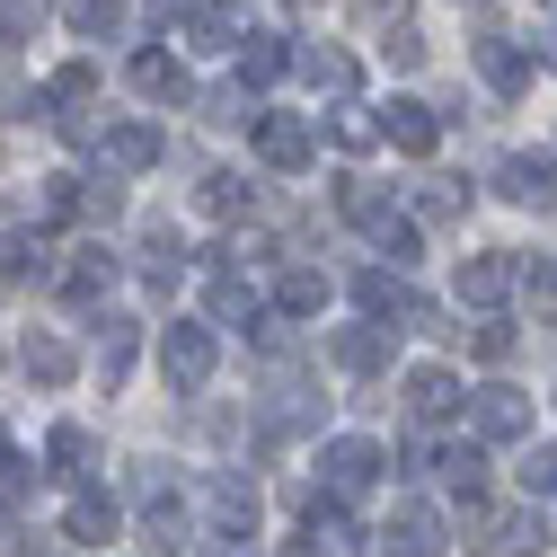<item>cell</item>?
<instances>
[{"mask_svg":"<svg viewBox=\"0 0 557 557\" xmlns=\"http://www.w3.org/2000/svg\"><path fill=\"white\" fill-rule=\"evenodd\" d=\"M443 478H451V496H478V486H486V460H478V451H451Z\"/></svg>","mask_w":557,"mask_h":557,"instance_id":"obj_29","label":"cell"},{"mask_svg":"<svg viewBox=\"0 0 557 557\" xmlns=\"http://www.w3.org/2000/svg\"><path fill=\"white\" fill-rule=\"evenodd\" d=\"M45 460H53V469H62V478H72V469H81V460H89V434H81V425H62V434H53V443H45Z\"/></svg>","mask_w":557,"mask_h":557,"instance_id":"obj_27","label":"cell"},{"mask_svg":"<svg viewBox=\"0 0 557 557\" xmlns=\"http://www.w3.org/2000/svg\"><path fill=\"white\" fill-rule=\"evenodd\" d=\"M505 195H513V203H540V213H548V203H557V160H540V151L505 160Z\"/></svg>","mask_w":557,"mask_h":557,"instance_id":"obj_7","label":"cell"},{"mask_svg":"<svg viewBox=\"0 0 557 557\" xmlns=\"http://www.w3.org/2000/svg\"><path fill=\"white\" fill-rule=\"evenodd\" d=\"M0 469H10V451H0Z\"/></svg>","mask_w":557,"mask_h":557,"instance_id":"obj_33","label":"cell"},{"mask_svg":"<svg viewBox=\"0 0 557 557\" xmlns=\"http://www.w3.org/2000/svg\"><path fill=\"white\" fill-rule=\"evenodd\" d=\"M478 72H486V81H496L505 98H513V89H531V62H522V53L505 45V36H486V45H478Z\"/></svg>","mask_w":557,"mask_h":557,"instance_id":"obj_11","label":"cell"},{"mask_svg":"<svg viewBox=\"0 0 557 557\" xmlns=\"http://www.w3.org/2000/svg\"><path fill=\"white\" fill-rule=\"evenodd\" d=\"M301 62V72L327 89V98H345V89H355V53H336V45H310V53H293Z\"/></svg>","mask_w":557,"mask_h":557,"instance_id":"obj_13","label":"cell"},{"mask_svg":"<svg viewBox=\"0 0 557 557\" xmlns=\"http://www.w3.org/2000/svg\"><path fill=\"white\" fill-rule=\"evenodd\" d=\"M160 160V124H115L107 133V177H133V169H151Z\"/></svg>","mask_w":557,"mask_h":557,"instance_id":"obj_6","label":"cell"},{"mask_svg":"<svg viewBox=\"0 0 557 557\" xmlns=\"http://www.w3.org/2000/svg\"><path fill=\"white\" fill-rule=\"evenodd\" d=\"M284 72H293V53L274 45V36H248V45H239V81H248V89H265V81H284Z\"/></svg>","mask_w":557,"mask_h":557,"instance_id":"obj_12","label":"cell"},{"mask_svg":"<svg viewBox=\"0 0 557 557\" xmlns=\"http://www.w3.org/2000/svg\"><path fill=\"white\" fill-rule=\"evenodd\" d=\"M160 363H169V389H203V372H213V336H203L195 319H177L160 336Z\"/></svg>","mask_w":557,"mask_h":557,"instance_id":"obj_1","label":"cell"},{"mask_svg":"<svg viewBox=\"0 0 557 557\" xmlns=\"http://www.w3.org/2000/svg\"><path fill=\"white\" fill-rule=\"evenodd\" d=\"M381 133L398 151H434V107H416V98H398L389 115H381Z\"/></svg>","mask_w":557,"mask_h":557,"instance_id":"obj_10","label":"cell"},{"mask_svg":"<svg viewBox=\"0 0 557 557\" xmlns=\"http://www.w3.org/2000/svg\"><path fill=\"white\" fill-rule=\"evenodd\" d=\"M381 355H389V336H381V327H345V336H336V363H345V372H372Z\"/></svg>","mask_w":557,"mask_h":557,"instance_id":"obj_18","label":"cell"},{"mask_svg":"<svg viewBox=\"0 0 557 557\" xmlns=\"http://www.w3.org/2000/svg\"><path fill=\"white\" fill-rule=\"evenodd\" d=\"M319 469H327V486H336V496H363V486L381 478V451L345 434V443H327V460H319Z\"/></svg>","mask_w":557,"mask_h":557,"instance_id":"obj_3","label":"cell"},{"mask_svg":"<svg viewBox=\"0 0 557 557\" xmlns=\"http://www.w3.org/2000/svg\"><path fill=\"white\" fill-rule=\"evenodd\" d=\"M355 301H363V310H407V319H416V301H407V293L389 284L381 265H372V274H355Z\"/></svg>","mask_w":557,"mask_h":557,"instance_id":"obj_23","label":"cell"},{"mask_svg":"<svg viewBox=\"0 0 557 557\" xmlns=\"http://www.w3.org/2000/svg\"><path fill=\"white\" fill-rule=\"evenodd\" d=\"M27 372L53 389V381H72V345H62V336H27Z\"/></svg>","mask_w":557,"mask_h":557,"instance_id":"obj_20","label":"cell"},{"mask_svg":"<svg viewBox=\"0 0 557 557\" xmlns=\"http://www.w3.org/2000/svg\"><path fill=\"white\" fill-rule=\"evenodd\" d=\"M239 203H248V186H239V177H213V186H203V213H222V222H231Z\"/></svg>","mask_w":557,"mask_h":557,"instance_id":"obj_30","label":"cell"},{"mask_svg":"<svg viewBox=\"0 0 557 557\" xmlns=\"http://www.w3.org/2000/svg\"><path fill=\"white\" fill-rule=\"evenodd\" d=\"M363 10H381V0H363Z\"/></svg>","mask_w":557,"mask_h":557,"instance_id":"obj_34","label":"cell"},{"mask_svg":"<svg viewBox=\"0 0 557 557\" xmlns=\"http://www.w3.org/2000/svg\"><path fill=\"white\" fill-rule=\"evenodd\" d=\"M389 557H443V522L425 505H398L389 513Z\"/></svg>","mask_w":557,"mask_h":557,"instance_id":"obj_4","label":"cell"},{"mask_svg":"<svg viewBox=\"0 0 557 557\" xmlns=\"http://www.w3.org/2000/svg\"><path fill=\"white\" fill-rule=\"evenodd\" d=\"M115 18H124V0H72V27L81 36H107Z\"/></svg>","mask_w":557,"mask_h":557,"instance_id":"obj_28","label":"cell"},{"mask_svg":"<svg viewBox=\"0 0 557 557\" xmlns=\"http://www.w3.org/2000/svg\"><path fill=\"white\" fill-rule=\"evenodd\" d=\"M107 284H115V257H98V248H89V257H81L72 274H62V293H72V301H98Z\"/></svg>","mask_w":557,"mask_h":557,"instance_id":"obj_21","label":"cell"},{"mask_svg":"<svg viewBox=\"0 0 557 557\" xmlns=\"http://www.w3.org/2000/svg\"><path fill=\"white\" fill-rule=\"evenodd\" d=\"M319 151V133L301 124V115H257V160H274V169H301Z\"/></svg>","mask_w":557,"mask_h":557,"instance_id":"obj_2","label":"cell"},{"mask_svg":"<svg viewBox=\"0 0 557 557\" xmlns=\"http://www.w3.org/2000/svg\"><path fill=\"white\" fill-rule=\"evenodd\" d=\"M505 293H513V265H505V257H469V265H460V301L496 310Z\"/></svg>","mask_w":557,"mask_h":557,"instance_id":"obj_9","label":"cell"},{"mask_svg":"<svg viewBox=\"0 0 557 557\" xmlns=\"http://www.w3.org/2000/svg\"><path fill=\"white\" fill-rule=\"evenodd\" d=\"M522 486H540V496H557V451H531V460H522Z\"/></svg>","mask_w":557,"mask_h":557,"instance_id":"obj_31","label":"cell"},{"mask_svg":"<svg viewBox=\"0 0 557 557\" xmlns=\"http://www.w3.org/2000/svg\"><path fill=\"white\" fill-rule=\"evenodd\" d=\"M133 89H143V98H186V72L169 53H133Z\"/></svg>","mask_w":557,"mask_h":557,"instance_id":"obj_15","label":"cell"},{"mask_svg":"<svg viewBox=\"0 0 557 557\" xmlns=\"http://www.w3.org/2000/svg\"><path fill=\"white\" fill-rule=\"evenodd\" d=\"M72 540H89V548L115 540V505L98 496V486H81V496H72Z\"/></svg>","mask_w":557,"mask_h":557,"instance_id":"obj_14","label":"cell"},{"mask_svg":"<svg viewBox=\"0 0 557 557\" xmlns=\"http://www.w3.org/2000/svg\"><path fill=\"white\" fill-rule=\"evenodd\" d=\"M143 531H151V548H160V557H177V548H186V513H177V505H151V522H143Z\"/></svg>","mask_w":557,"mask_h":557,"instance_id":"obj_24","label":"cell"},{"mask_svg":"<svg viewBox=\"0 0 557 557\" xmlns=\"http://www.w3.org/2000/svg\"><path fill=\"white\" fill-rule=\"evenodd\" d=\"M274 301H284L293 319H310V310L327 301V284H319V274H284V293H274Z\"/></svg>","mask_w":557,"mask_h":557,"instance_id":"obj_26","label":"cell"},{"mask_svg":"<svg viewBox=\"0 0 557 557\" xmlns=\"http://www.w3.org/2000/svg\"><path fill=\"white\" fill-rule=\"evenodd\" d=\"M203 505H213V531L222 540H248L257 531V496H248L239 478H213V496H203Z\"/></svg>","mask_w":557,"mask_h":557,"instance_id":"obj_8","label":"cell"},{"mask_svg":"<svg viewBox=\"0 0 557 557\" xmlns=\"http://www.w3.org/2000/svg\"><path fill=\"white\" fill-rule=\"evenodd\" d=\"M45 27V0H0V62L18 53V36H36Z\"/></svg>","mask_w":557,"mask_h":557,"instance_id":"obj_17","label":"cell"},{"mask_svg":"<svg viewBox=\"0 0 557 557\" xmlns=\"http://www.w3.org/2000/svg\"><path fill=\"white\" fill-rule=\"evenodd\" d=\"M213 319H222V327H248V319H257V293L239 284V274H213Z\"/></svg>","mask_w":557,"mask_h":557,"instance_id":"obj_19","label":"cell"},{"mask_svg":"<svg viewBox=\"0 0 557 557\" xmlns=\"http://www.w3.org/2000/svg\"><path fill=\"white\" fill-rule=\"evenodd\" d=\"M27 557H62V548H27Z\"/></svg>","mask_w":557,"mask_h":557,"instance_id":"obj_32","label":"cell"},{"mask_svg":"<svg viewBox=\"0 0 557 557\" xmlns=\"http://www.w3.org/2000/svg\"><path fill=\"white\" fill-rule=\"evenodd\" d=\"M478 434H486V443H513V434H531V407H522V389H478Z\"/></svg>","mask_w":557,"mask_h":557,"instance_id":"obj_5","label":"cell"},{"mask_svg":"<svg viewBox=\"0 0 557 557\" xmlns=\"http://www.w3.org/2000/svg\"><path fill=\"white\" fill-rule=\"evenodd\" d=\"M407 407H416V416H451V407H460V381H451V372H416V381H407Z\"/></svg>","mask_w":557,"mask_h":557,"instance_id":"obj_16","label":"cell"},{"mask_svg":"<svg viewBox=\"0 0 557 557\" xmlns=\"http://www.w3.org/2000/svg\"><path fill=\"white\" fill-rule=\"evenodd\" d=\"M124 363H133V319H98V372L115 381Z\"/></svg>","mask_w":557,"mask_h":557,"instance_id":"obj_22","label":"cell"},{"mask_svg":"<svg viewBox=\"0 0 557 557\" xmlns=\"http://www.w3.org/2000/svg\"><path fill=\"white\" fill-rule=\"evenodd\" d=\"M195 45H239V10L231 0H213V10L195 18Z\"/></svg>","mask_w":557,"mask_h":557,"instance_id":"obj_25","label":"cell"}]
</instances>
